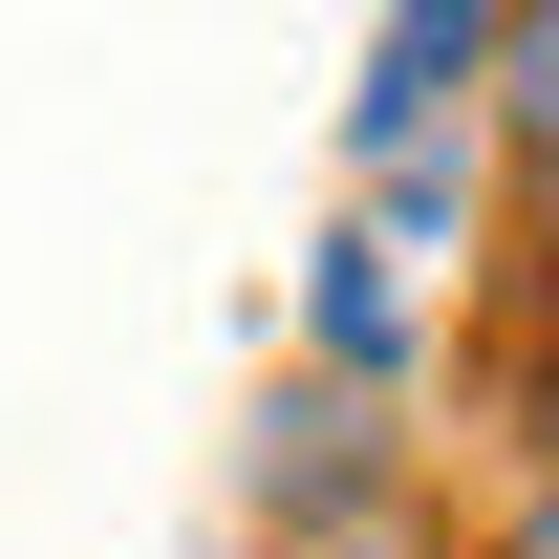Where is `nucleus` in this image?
<instances>
[{"label":"nucleus","mask_w":559,"mask_h":559,"mask_svg":"<svg viewBox=\"0 0 559 559\" xmlns=\"http://www.w3.org/2000/svg\"><path fill=\"white\" fill-rule=\"evenodd\" d=\"M259 495H301V516H323V495H366V409H345V388H301V409H280Z\"/></svg>","instance_id":"nucleus-2"},{"label":"nucleus","mask_w":559,"mask_h":559,"mask_svg":"<svg viewBox=\"0 0 559 559\" xmlns=\"http://www.w3.org/2000/svg\"><path fill=\"white\" fill-rule=\"evenodd\" d=\"M516 215H538V259H559V130H516Z\"/></svg>","instance_id":"nucleus-4"},{"label":"nucleus","mask_w":559,"mask_h":559,"mask_svg":"<svg viewBox=\"0 0 559 559\" xmlns=\"http://www.w3.org/2000/svg\"><path fill=\"white\" fill-rule=\"evenodd\" d=\"M495 559H559V474H538V495H516V538H495Z\"/></svg>","instance_id":"nucleus-5"},{"label":"nucleus","mask_w":559,"mask_h":559,"mask_svg":"<svg viewBox=\"0 0 559 559\" xmlns=\"http://www.w3.org/2000/svg\"><path fill=\"white\" fill-rule=\"evenodd\" d=\"M495 66V0H452V22H388V86H366V151H409L430 130V86H474Z\"/></svg>","instance_id":"nucleus-1"},{"label":"nucleus","mask_w":559,"mask_h":559,"mask_svg":"<svg viewBox=\"0 0 559 559\" xmlns=\"http://www.w3.org/2000/svg\"><path fill=\"white\" fill-rule=\"evenodd\" d=\"M323 345H345V366H388V345H409V301H388V237H345V259H323Z\"/></svg>","instance_id":"nucleus-3"},{"label":"nucleus","mask_w":559,"mask_h":559,"mask_svg":"<svg viewBox=\"0 0 559 559\" xmlns=\"http://www.w3.org/2000/svg\"><path fill=\"white\" fill-rule=\"evenodd\" d=\"M323 559H388V538H323Z\"/></svg>","instance_id":"nucleus-6"}]
</instances>
